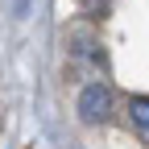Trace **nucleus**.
<instances>
[{
    "mask_svg": "<svg viewBox=\"0 0 149 149\" xmlns=\"http://www.w3.org/2000/svg\"><path fill=\"white\" fill-rule=\"evenodd\" d=\"M112 104H116V95H112V87L108 83H87L79 91V100H74V112H79V120L83 124H104L112 116Z\"/></svg>",
    "mask_w": 149,
    "mask_h": 149,
    "instance_id": "1",
    "label": "nucleus"
},
{
    "mask_svg": "<svg viewBox=\"0 0 149 149\" xmlns=\"http://www.w3.org/2000/svg\"><path fill=\"white\" fill-rule=\"evenodd\" d=\"M128 120L149 137V95H133V100H128Z\"/></svg>",
    "mask_w": 149,
    "mask_h": 149,
    "instance_id": "2",
    "label": "nucleus"
},
{
    "mask_svg": "<svg viewBox=\"0 0 149 149\" xmlns=\"http://www.w3.org/2000/svg\"><path fill=\"white\" fill-rule=\"evenodd\" d=\"M87 4H91V17H104V4H108V0H87Z\"/></svg>",
    "mask_w": 149,
    "mask_h": 149,
    "instance_id": "3",
    "label": "nucleus"
}]
</instances>
